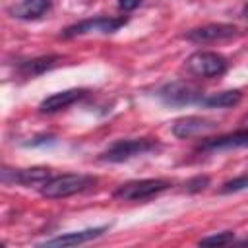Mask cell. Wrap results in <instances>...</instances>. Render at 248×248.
<instances>
[{"label": "cell", "mask_w": 248, "mask_h": 248, "mask_svg": "<svg viewBox=\"0 0 248 248\" xmlns=\"http://www.w3.org/2000/svg\"><path fill=\"white\" fill-rule=\"evenodd\" d=\"M244 188H248V172L242 174V176H236V178H232L229 182H225L221 192L223 194H231V192H238V190H244Z\"/></svg>", "instance_id": "17"}, {"label": "cell", "mask_w": 248, "mask_h": 248, "mask_svg": "<svg viewBox=\"0 0 248 248\" xmlns=\"http://www.w3.org/2000/svg\"><path fill=\"white\" fill-rule=\"evenodd\" d=\"M242 244H248V238H244V240H242Z\"/></svg>", "instance_id": "22"}, {"label": "cell", "mask_w": 248, "mask_h": 248, "mask_svg": "<svg viewBox=\"0 0 248 248\" xmlns=\"http://www.w3.org/2000/svg\"><path fill=\"white\" fill-rule=\"evenodd\" d=\"M207 182H209V180H207L205 176H203V178L198 176L196 180H190V182H188V190H202V188H205Z\"/></svg>", "instance_id": "18"}, {"label": "cell", "mask_w": 248, "mask_h": 248, "mask_svg": "<svg viewBox=\"0 0 248 248\" xmlns=\"http://www.w3.org/2000/svg\"><path fill=\"white\" fill-rule=\"evenodd\" d=\"M234 240V232L232 231H225V232H215V234H209V236H203L200 238V246H225V244H231Z\"/></svg>", "instance_id": "16"}, {"label": "cell", "mask_w": 248, "mask_h": 248, "mask_svg": "<svg viewBox=\"0 0 248 248\" xmlns=\"http://www.w3.org/2000/svg\"><path fill=\"white\" fill-rule=\"evenodd\" d=\"M58 60H60V56H56V54H46V56H39L33 60H25L19 64V72L25 78H35V76H41L46 70L54 68Z\"/></svg>", "instance_id": "15"}, {"label": "cell", "mask_w": 248, "mask_h": 248, "mask_svg": "<svg viewBox=\"0 0 248 248\" xmlns=\"http://www.w3.org/2000/svg\"><path fill=\"white\" fill-rule=\"evenodd\" d=\"M215 128V122L203 116H182L172 124V134L180 140L192 138V136H200L203 132H209Z\"/></svg>", "instance_id": "9"}, {"label": "cell", "mask_w": 248, "mask_h": 248, "mask_svg": "<svg viewBox=\"0 0 248 248\" xmlns=\"http://www.w3.org/2000/svg\"><path fill=\"white\" fill-rule=\"evenodd\" d=\"M159 147H161V145H159L155 140H149V138L118 140V141H114L107 151L101 153V159H103V161H108V163H122V161L134 159V157H138V155H145V153L157 151Z\"/></svg>", "instance_id": "4"}, {"label": "cell", "mask_w": 248, "mask_h": 248, "mask_svg": "<svg viewBox=\"0 0 248 248\" xmlns=\"http://www.w3.org/2000/svg\"><path fill=\"white\" fill-rule=\"evenodd\" d=\"M83 95H85V89H64V91H58V93H52V95H48L46 99L41 101L39 112H43V114L58 112L62 108H68L76 101H79Z\"/></svg>", "instance_id": "11"}, {"label": "cell", "mask_w": 248, "mask_h": 248, "mask_svg": "<svg viewBox=\"0 0 248 248\" xmlns=\"http://www.w3.org/2000/svg\"><path fill=\"white\" fill-rule=\"evenodd\" d=\"M227 58L213 50H198L186 58V68L198 78H219L227 72Z\"/></svg>", "instance_id": "5"}, {"label": "cell", "mask_w": 248, "mask_h": 248, "mask_svg": "<svg viewBox=\"0 0 248 248\" xmlns=\"http://www.w3.org/2000/svg\"><path fill=\"white\" fill-rule=\"evenodd\" d=\"M242 16L248 19V2H246V4H244V8H242Z\"/></svg>", "instance_id": "20"}, {"label": "cell", "mask_w": 248, "mask_h": 248, "mask_svg": "<svg viewBox=\"0 0 248 248\" xmlns=\"http://www.w3.org/2000/svg\"><path fill=\"white\" fill-rule=\"evenodd\" d=\"M157 97L165 103V105H170V107H184V105H194L203 99V93L192 85V83H186V81H169L165 83L159 91H157Z\"/></svg>", "instance_id": "6"}, {"label": "cell", "mask_w": 248, "mask_h": 248, "mask_svg": "<svg viewBox=\"0 0 248 248\" xmlns=\"http://www.w3.org/2000/svg\"><path fill=\"white\" fill-rule=\"evenodd\" d=\"M246 145H248V130L240 128L236 132L202 141L200 151H221V149H236V147H246Z\"/></svg>", "instance_id": "10"}, {"label": "cell", "mask_w": 248, "mask_h": 248, "mask_svg": "<svg viewBox=\"0 0 248 248\" xmlns=\"http://www.w3.org/2000/svg\"><path fill=\"white\" fill-rule=\"evenodd\" d=\"M238 35V27L231 23H207L202 27H194L186 33V39L192 43H217L227 41Z\"/></svg>", "instance_id": "7"}, {"label": "cell", "mask_w": 248, "mask_h": 248, "mask_svg": "<svg viewBox=\"0 0 248 248\" xmlns=\"http://www.w3.org/2000/svg\"><path fill=\"white\" fill-rule=\"evenodd\" d=\"M97 182V178L89 176V174H76V172H66V174H56L50 180H46L39 190L45 198H68L74 196L78 192H83L87 188H91Z\"/></svg>", "instance_id": "1"}, {"label": "cell", "mask_w": 248, "mask_h": 248, "mask_svg": "<svg viewBox=\"0 0 248 248\" xmlns=\"http://www.w3.org/2000/svg\"><path fill=\"white\" fill-rule=\"evenodd\" d=\"M141 4V0H118V6L124 10V12H130L134 8H138Z\"/></svg>", "instance_id": "19"}, {"label": "cell", "mask_w": 248, "mask_h": 248, "mask_svg": "<svg viewBox=\"0 0 248 248\" xmlns=\"http://www.w3.org/2000/svg\"><path fill=\"white\" fill-rule=\"evenodd\" d=\"M244 128L248 130V116H246V120H244Z\"/></svg>", "instance_id": "21"}, {"label": "cell", "mask_w": 248, "mask_h": 248, "mask_svg": "<svg viewBox=\"0 0 248 248\" xmlns=\"http://www.w3.org/2000/svg\"><path fill=\"white\" fill-rule=\"evenodd\" d=\"M170 182L165 178H141V180H130L120 184L114 190V198L122 202H143L153 196H159L161 192L169 190Z\"/></svg>", "instance_id": "2"}, {"label": "cell", "mask_w": 248, "mask_h": 248, "mask_svg": "<svg viewBox=\"0 0 248 248\" xmlns=\"http://www.w3.org/2000/svg\"><path fill=\"white\" fill-rule=\"evenodd\" d=\"M240 99H242V93L238 89H227V91H219V93H213L207 97L203 95L200 105L207 107V108H229V107L238 105Z\"/></svg>", "instance_id": "14"}, {"label": "cell", "mask_w": 248, "mask_h": 248, "mask_svg": "<svg viewBox=\"0 0 248 248\" xmlns=\"http://www.w3.org/2000/svg\"><path fill=\"white\" fill-rule=\"evenodd\" d=\"M50 10V0H19L17 4H14L8 12L12 17L17 19H39L43 17L46 12Z\"/></svg>", "instance_id": "13"}, {"label": "cell", "mask_w": 248, "mask_h": 248, "mask_svg": "<svg viewBox=\"0 0 248 248\" xmlns=\"http://www.w3.org/2000/svg\"><path fill=\"white\" fill-rule=\"evenodd\" d=\"M108 227H93V229H83V231H72V232H64L58 236H52L45 242H41V246H56V248H66V246H78V244H85L97 236H101Z\"/></svg>", "instance_id": "8"}, {"label": "cell", "mask_w": 248, "mask_h": 248, "mask_svg": "<svg viewBox=\"0 0 248 248\" xmlns=\"http://www.w3.org/2000/svg\"><path fill=\"white\" fill-rule=\"evenodd\" d=\"M128 23L126 16H97V17H89V19H81L70 27H66L62 31V37L70 39V37H79V35H108L118 31L122 25Z\"/></svg>", "instance_id": "3"}, {"label": "cell", "mask_w": 248, "mask_h": 248, "mask_svg": "<svg viewBox=\"0 0 248 248\" xmlns=\"http://www.w3.org/2000/svg\"><path fill=\"white\" fill-rule=\"evenodd\" d=\"M54 174L50 169L46 167H31V169H19V170H14L12 178L4 180V182H16V184H21V186H27V188H41L46 180H50Z\"/></svg>", "instance_id": "12"}]
</instances>
